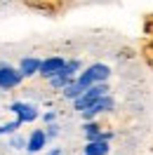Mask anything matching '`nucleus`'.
<instances>
[{
  "label": "nucleus",
  "mask_w": 153,
  "mask_h": 155,
  "mask_svg": "<svg viewBox=\"0 0 153 155\" xmlns=\"http://www.w3.org/2000/svg\"><path fill=\"white\" fill-rule=\"evenodd\" d=\"M106 92H108V87H106V82H97V85H92L90 89H85L83 92V97H78L76 101H73V106H76V110H87V108L94 104L97 99L106 97Z\"/></svg>",
  "instance_id": "1"
},
{
  "label": "nucleus",
  "mask_w": 153,
  "mask_h": 155,
  "mask_svg": "<svg viewBox=\"0 0 153 155\" xmlns=\"http://www.w3.org/2000/svg\"><path fill=\"white\" fill-rule=\"evenodd\" d=\"M21 78H24V73H21L19 68L2 66V68H0V89H12V87H17V85L21 82Z\"/></svg>",
  "instance_id": "2"
},
{
  "label": "nucleus",
  "mask_w": 153,
  "mask_h": 155,
  "mask_svg": "<svg viewBox=\"0 0 153 155\" xmlns=\"http://www.w3.org/2000/svg\"><path fill=\"white\" fill-rule=\"evenodd\" d=\"M64 66H66V61H64L61 57H49V59H45V61L40 64V75L49 80V78L57 75V73H59Z\"/></svg>",
  "instance_id": "3"
},
{
  "label": "nucleus",
  "mask_w": 153,
  "mask_h": 155,
  "mask_svg": "<svg viewBox=\"0 0 153 155\" xmlns=\"http://www.w3.org/2000/svg\"><path fill=\"white\" fill-rule=\"evenodd\" d=\"M115 106V101L111 97H108V94H106V97H101V99H97L94 104H92V106L87 108V110H83V117H85V120H92V117L97 115V113H104V110H111V108Z\"/></svg>",
  "instance_id": "4"
},
{
  "label": "nucleus",
  "mask_w": 153,
  "mask_h": 155,
  "mask_svg": "<svg viewBox=\"0 0 153 155\" xmlns=\"http://www.w3.org/2000/svg\"><path fill=\"white\" fill-rule=\"evenodd\" d=\"M12 113H17L19 115V122H33L36 117H38V110H36V106H31V104H12L10 106Z\"/></svg>",
  "instance_id": "5"
},
{
  "label": "nucleus",
  "mask_w": 153,
  "mask_h": 155,
  "mask_svg": "<svg viewBox=\"0 0 153 155\" xmlns=\"http://www.w3.org/2000/svg\"><path fill=\"white\" fill-rule=\"evenodd\" d=\"M85 73L92 78V82H106V80H108V75H111V71H108V66H106V64H92Z\"/></svg>",
  "instance_id": "6"
},
{
  "label": "nucleus",
  "mask_w": 153,
  "mask_h": 155,
  "mask_svg": "<svg viewBox=\"0 0 153 155\" xmlns=\"http://www.w3.org/2000/svg\"><path fill=\"white\" fill-rule=\"evenodd\" d=\"M45 143H47V134H45L42 129H36V132L29 136L26 148H29L31 153H38V150H42V148H45Z\"/></svg>",
  "instance_id": "7"
},
{
  "label": "nucleus",
  "mask_w": 153,
  "mask_h": 155,
  "mask_svg": "<svg viewBox=\"0 0 153 155\" xmlns=\"http://www.w3.org/2000/svg\"><path fill=\"white\" fill-rule=\"evenodd\" d=\"M40 59L36 57H26V59H21V64H19V71L24 73V78H29V75H36V73H40Z\"/></svg>",
  "instance_id": "8"
},
{
  "label": "nucleus",
  "mask_w": 153,
  "mask_h": 155,
  "mask_svg": "<svg viewBox=\"0 0 153 155\" xmlns=\"http://www.w3.org/2000/svg\"><path fill=\"white\" fill-rule=\"evenodd\" d=\"M108 153V141L99 139V141H87L85 146V155H106Z\"/></svg>",
  "instance_id": "9"
},
{
  "label": "nucleus",
  "mask_w": 153,
  "mask_h": 155,
  "mask_svg": "<svg viewBox=\"0 0 153 155\" xmlns=\"http://www.w3.org/2000/svg\"><path fill=\"white\" fill-rule=\"evenodd\" d=\"M85 136H87V141H99V139H106L108 141V136L111 134H101V127L94 125V122H85Z\"/></svg>",
  "instance_id": "10"
},
{
  "label": "nucleus",
  "mask_w": 153,
  "mask_h": 155,
  "mask_svg": "<svg viewBox=\"0 0 153 155\" xmlns=\"http://www.w3.org/2000/svg\"><path fill=\"white\" fill-rule=\"evenodd\" d=\"M71 82H73V75H66V73H61V71H59L54 78H49V85L54 89H64V87H68Z\"/></svg>",
  "instance_id": "11"
},
{
  "label": "nucleus",
  "mask_w": 153,
  "mask_h": 155,
  "mask_svg": "<svg viewBox=\"0 0 153 155\" xmlns=\"http://www.w3.org/2000/svg\"><path fill=\"white\" fill-rule=\"evenodd\" d=\"M83 92H85V87L78 82V80H73L68 87H64V97L66 99H71V101H76L78 97H83Z\"/></svg>",
  "instance_id": "12"
},
{
  "label": "nucleus",
  "mask_w": 153,
  "mask_h": 155,
  "mask_svg": "<svg viewBox=\"0 0 153 155\" xmlns=\"http://www.w3.org/2000/svg\"><path fill=\"white\" fill-rule=\"evenodd\" d=\"M78 68H80V61H78V59H73V61H66V66L61 68V73H66V75H73Z\"/></svg>",
  "instance_id": "13"
},
{
  "label": "nucleus",
  "mask_w": 153,
  "mask_h": 155,
  "mask_svg": "<svg viewBox=\"0 0 153 155\" xmlns=\"http://www.w3.org/2000/svg\"><path fill=\"white\" fill-rule=\"evenodd\" d=\"M19 125H21L19 120H14V122H7V125H0V136H2V134H10V132H14V129H17Z\"/></svg>",
  "instance_id": "14"
},
{
  "label": "nucleus",
  "mask_w": 153,
  "mask_h": 155,
  "mask_svg": "<svg viewBox=\"0 0 153 155\" xmlns=\"http://www.w3.org/2000/svg\"><path fill=\"white\" fill-rule=\"evenodd\" d=\"M47 136H57V127H54V125H49V132H47Z\"/></svg>",
  "instance_id": "15"
},
{
  "label": "nucleus",
  "mask_w": 153,
  "mask_h": 155,
  "mask_svg": "<svg viewBox=\"0 0 153 155\" xmlns=\"http://www.w3.org/2000/svg\"><path fill=\"white\" fill-rule=\"evenodd\" d=\"M24 143H26L24 139H14V141H12V146H17V148H19V146H24Z\"/></svg>",
  "instance_id": "16"
}]
</instances>
